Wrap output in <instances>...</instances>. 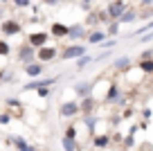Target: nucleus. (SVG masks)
I'll list each match as a JSON object with an SVG mask.
<instances>
[{
	"mask_svg": "<svg viewBox=\"0 0 153 151\" xmlns=\"http://www.w3.org/2000/svg\"><path fill=\"white\" fill-rule=\"evenodd\" d=\"M83 54H88V50H86V45H79V43H70V45L65 47V50H63L61 54H59V57L63 59V61H70V59H81Z\"/></svg>",
	"mask_w": 153,
	"mask_h": 151,
	"instance_id": "f257e3e1",
	"label": "nucleus"
},
{
	"mask_svg": "<svg viewBox=\"0 0 153 151\" xmlns=\"http://www.w3.org/2000/svg\"><path fill=\"white\" fill-rule=\"evenodd\" d=\"M59 115H61L63 120H72L74 115H81V111H79V102H76V99H68V102H63L61 108H59Z\"/></svg>",
	"mask_w": 153,
	"mask_h": 151,
	"instance_id": "f03ea898",
	"label": "nucleus"
},
{
	"mask_svg": "<svg viewBox=\"0 0 153 151\" xmlns=\"http://www.w3.org/2000/svg\"><path fill=\"white\" fill-rule=\"evenodd\" d=\"M18 61L23 63V66H29V63L36 61V50H34L29 43H23V45H18Z\"/></svg>",
	"mask_w": 153,
	"mask_h": 151,
	"instance_id": "7ed1b4c3",
	"label": "nucleus"
},
{
	"mask_svg": "<svg viewBox=\"0 0 153 151\" xmlns=\"http://www.w3.org/2000/svg\"><path fill=\"white\" fill-rule=\"evenodd\" d=\"M56 45H43V47H38L36 50V61H45V63H50V61H54L56 59Z\"/></svg>",
	"mask_w": 153,
	"mask_h": 151,
	"instance_id": "20e7f679",
	"label": "nucleus"
},
{
	"mask_svg": "<svg viewBox=\"0 0 153 151\" xmlns=\"http://www.w3.org/2000/svg\"><path fill=\"white\" fill-rule=\"evenodd\" d=\"M128 9V5H126L124 0H113L108 7H106V11H108V16L110 18H115V20H120L122 18V14Z\"/></svg>",
	"mask_w": 153,
	"mask_h": 151,
	"instance_id": "39448f33",
	"label": "nucleus"
},
{
	"mask_svg": "<svg viewBox=\"0 0 153 151\" xmlns=\"http://www.w3.org/2000/svg\"><path fill=\"white\" fill-rule=\"evenodd\" d=\"M48 38H50L48 32H32V34L27 36V43L34 47V50H38V47L48 45Z\"/></svg>",
	"mask_w": 153,
	"mask_h": 151,
	"instance_id": "423d86ee",
	"label": "nucleus"
},
{
	"mask_svg": "<svg viewBox=\"0 0 153 151\" xmlns=\"http://www.w3.org/2000/svg\"><path fill=\"white\" fill-rule=\"evenodd\" d=\"M56 81H59L56 77H48V79H32V81H27L23 88H25V90H38V88H48V86H54Z\"/></svg>",
	"mask_w": 153,
	"mask_h": 151,
	"instance_id": "0eeeda50",
	"label": "nucleus"
},
{
	"mask_svg": "<svg viewBox=\"0 0 153 151\" xmlns=\"http://www.w3.org/2000/svg\"><path fill=\"white\" fill-rule=\"evenodd\" d=\"M0 32H2V36H16V34L23 32V25L18 20H5L0 25Z\"/></svg>",
	"mask_w": 153,
	"mask_h": 151,
	"instance_id": "6e6552de",
	"label": "nucleus"
},
{
	"mask_svg": "<svg viewBox=\"0 0 153 151\" xmlns=\"http://www.w3.org/2000/svg\"><path fill=\"white\" fill-rule=\"evenodd\" d=\"M68 38H70V41H81V38H86V27H83V25H68Z\"/></svg>",
	"mask_w": 153,
	"mask_h": 151,
	"instance_id": "1a4fd4ad",
	"label": "nucleus"
},
{
	"mask_svg": "<svg viewBox=\"0 0 153 151\" xmlns=\"http://www.w3.org/2000/svg\"><path fill=\"white\" fill-rule=\"evenodd\" d=\"M72 88H74V93L79 95L81 99L83 97H90V93H92V84H88V81H76Z\"/></svg>",
	"mask_w": 153,
	"mask_h": 151,
	"instance_id": "9d476101",
	"label": "nucleus"
},
{
	"mask_svg": "<svg viewBox=\"0 0 153 151\" xmlns=\"http://www.w3.org/2000/svg\"><path fill=\"white\" fill-rule=\"evenodd\" d=\"M25 75H27V77H32V79H36V77H41V75H43V66H41L38 61L29 63V66H25Z\"/></svg>",
	"mask_w": 153,
	"mask_h": 151,
	"instance_id": "9b49d317",
	"label": "nucleus"
},
{
	"mask_svg": "<svg viewBox=\"0 0 153 151\" xmlns=\"http://www.w3.org/2000/svg\"><path fill=\"white\" fill-rule=\"evenodd\" d=\"M106 104H120V86L113 84L106 93Z\"/></svg>",
	"mask_w": 153,
	"mask_h": 151,
	"instance_id": "f8f14e48",
	"label": "nucleus"
},
{
	"mask_svg": "<svg viewBox=\"0 0 153 151\" xmlns=\"http://www.w3.org/2000/svg\"><path fill=\"white\" fill-rule=\"evenodd\" d=\"M50 34H52L54 38H65V36H68V25H63V23H54L52 27H50Z\"/></svg>",
	"mask_w": 153,
	"mask_h": 151,
	"instance_id": "ddd939ff",
	"label": "nucleus"
},
{
	"mask_svg": "<svg viewBox=\"0 0 153 151\" xmlns=\"http://www.w3.org/2000/svg\"><path fill=\"white\" fill-rule=\"evenodd\" d=\"M92 108H95V97H83L81 104H79V111H81V115H90Z\"/></svg>",
	"mask_w": 153,
	"mask_h": 151,
	"instance_id": "4468645a",
	"label": "nucleus"
},
{
	"mask_svg": "<svg viewBox=\"0 0 153 151\" xmlns=\"http://www.w3.org/2000/svg\"><path fill=\"white\" fill-rule=\"evenodd\" d=\"M110 142V135L108 133H101V135H95L92 138V147H97V149H106Z\"/></svg>",
	"mask_w": 153,
	"mask_h": 151,
	"instance_id": "2eb2a0df",
	"label": "nucleus"
},
{
	"mask_svg": "<svg viewBox=\"0 0 153 151\" xmlns=\"http://www.w3.org/2000/svg\"><path fill=\"white\" fill-rule=\"evenodd\" d=\"M106 41V32H99V29H95V32L88 34V43H104Z\"/></svg>",
	"mask_w": 153,
	"mask_h": 151,
	"instance_id": "dca6fc26",
	"label": "nucleus"
},
{
	"mask_svg": "<svg viewBox=\"0 0 153 151\" xmlns=\"http://www.w3.org/2000/svg\"><path fill=\"white\" fill-rule=\"evenodd\" d=\"M131 66V57H120V59H115L113 61V68L115 70H124V68Z\"/></svg>",
	"mask_w": 153,
	"mask_h": 151,
	"instance_id": "f3484780",
	"label": "nucleus"
},
{
	"mask_svg": "<svg viewBox=\"0 0 153 151\" xmlns=\"http://www.w3.org/2000/svg\"><path fill=\"white\" fill-rule=\"evenodd\" d=\"M137 11H133V9H131V7H128V9H126L124 11V14H122V18H120V23H133V20H137Z\"/></svg>",
	"mask_w": 153,
	"mask_h": 151,
	"instance_id": "a211bd4d",
	"label": "nucleus"
},
{
	"mask_svg": "<svg viewBox=\"0 0 153 151\" xmlns=\"http://www.w3.org/2000/svg\"><path fill=\"white\" fill-rule=\"evenodd\" d=\"M14 144H16V151H34L32 147L25 142V138H20V135H16V138H14Z\"/></svg>",
	"mask_w": 153,
	"mask_h": 151,
	"instance_id": "6ab92c4d",
	"label": "nucleus"
},
{
	"mask_svg": "<svg viewBox=\"0 0 153 151\" xmlns=\"http://www.w3.org/2000/svg\"><path fill=\"white\" fill-rule=\"evenodd\" d=\"M92 61H95V59H92L90 54H83L81 59H76V63H74V66H76V70H83V68H86V66H90Z\"/></svg>",
	"mask_w": 153,
	"mask_h": 151,
	"instance_id": "aec40b11",
	"label": "nucleus"
},
{
	"mask_svg": "<svg viewBox=\"0 0 153 151\" xmlns=\"http://www.w3.org/2000/svg\"><path fill=\"white\" fill-rule=\"evenodd\" d=\"M140 70L146 72V75H151L153 72V61L151 59H142V61H140Z\"/></svg>",
	"mask_w": 153,
	"mask_h": 151,
	"instance_id": "412c9836",
	"label": "nucleus"
},
{
	"mask_svg": "<svg viewBox=\"0 0 153 151\" xmlns=\"http://www.w3.org/2000/svg\"><path fill=\"white\" fill-rule=\"evenodd\" d=\"M61 144H63L65 151H76V149H79V147H76V140H68V138H63Z\"/></svg>",
	"mask_w": 153,
	"mask_h": 151,
	"instance_id": "4be33fe9",
	"label": "nucleus"
},
{
	"mask_svg": "<svg viewBox=\"0 0 153 151\" xmlns=\"http://www.w3.org/2000/svg\"><path fill=\"white\" fill-rule=\"evenodd\" d=\"M11 52V47H9V43L7 41H2V38H0V57H7V54Z\"/></svg>",
	"mask_w": 153,
	"mask_h": 151,
	"instance_id": "5701e85b",
	"label": "nucleus"
},
{
	"mask_svg": "<svg viewBox=\"0 0 153 151\" xmlns=\"http://www.w3.org/2000/svg\"><path fill=\"white\" fill-rule=\"evenodd\" d=\"M63 138H68V140H76V126L70 124V126L65 129V135H63Z\"/></svg>",
	"mask_w": 153,
	"mask_h": 151,
	"instance_id": "b1692460",
	"label": "nucleus"
},
{
	"mask_svg": "<svg viewBox=\"0 0 153 151\" xmlns=\"http://www.w3.org/2000/svg\"><path fill=\"white\" fill-rule=\"evenodd\" d=\"M0 81H2V84H11V81H14V75H11L9 70L0 72Z\"/></svg>",
	"mask_w": 153,
	"mask_h": 151,
	"instance_id": "393cba45",
	"label": "nucleus"
},
{
	"mask_svg": "<svg viewBox=\"0 0 153 151\" xmlns=\"http://www.w3.org/2000/svg\"><path fill=\"white\" fill-rule=\"evenodd\" d=\"M144 32H153V20H151V23H146V25H144V27H140V29H137V32H135V34H137V36H140V34H144Z\"/></svg>",
	"mask_w": 153,
	"mask_h": 151,
	"instance_id": "a878e982",
	"label": "nucleus"
},
{
	"mask_svg": "<svg viewBox=\"0 0 153 151\" xmlns=\"http://www.w3.org/2000/svg\"><path fill=\"white\" fill-rule=\"evenodd\" d=\"M86 126L90 129V133L95 131V117H90V115H86Z\"/></svg>",
	"mask_w": 153,
	"mask_h": 151,
	"instance_id": "bb28decb",
	"label": "nucleus"
},
{
	"mask_svg": "<svg viewBox=\"0 0 153 151\" xmlns=\"http://www.w3.org/2000/svg\"><path fill=\"white\" fill-rule=\"evenodd\" d=\"M117 32H120V25H117V23H113V25L108 27V34H110V36H115Z\"/></svg>",
	"mask_w": 153,
	"mask_h": 151,
	"instance_id": "cd10ccee",
	"label": "nucleus"
},
{
	"mask_svg": "<svg viewBox=\"0 0 153 151\" xmlns=\"http://www.w3.org/2000/svg\"><path fill=\"white\" fill-rule=\"evenodd\" d=\"M9 120H11V113H2L0 115V124H9Z\"/></svg>",
	"mask_w": 153,
	"mask_h": 151,
	"instance_id": "c85d7f7f",
	"label": "nucleus"
},
{
	"mask_svg": "<svg viewBox=\"0 0 153 151\" xmlns=\"http://www.w3.org/2000/svg\"><path fill=\"white\" fill-rule=\"evenodd\" d=\"M5 104L7 106H18V108H20V102H18V99H5Z\"/></svg>",
	"mask_w": 153,
	"mask_h": 151,
	"instance_id": "c756f323",
	"label": "nucleus"
},
{
	"mask_svg": "<svg viewBox=\"0 0 153 151\" xmlns=\"http://www.w3.org/2000/svg\"><path fill=\"white\" fill-rule=\"evenodd\" d=\"M38 97H50V88H38Z\"/></svg>",
	"mask_w": 153,
	"mask_h": 151,
	"instance_id": "7c9ffc66",
	"label": "nucleus"
},
{
	"mask_svg": "<svg viewBox=\"0 0 153 151\" xmlns=\"http://www.w3.org/2000/svg\"><path fill=\"white\" fill-rule=\"evenodd\" d=\"M18 7H29V0H14Z\"/></svg>",
	"mask_w": 153,
	"mask_h": 151,
	"instance_id": "2f4dec72",
	"label": "nucleus"
},
{
	"mask_svg": "<svg viewBox=\"0 0 153 151\" xmlns=\"http://www.w3.org/2000/svg\"><path fill=\"white\" fill-rule=\"evenodd\" d=\"M115 43H117V41H115V38H110V41H106V43H101V47H113V45H115Z\"/></svg>",
	"mask_w": 153,
	"mask_h": 151,
	"instance_id": "473e14b6",
	"label": "nucleus"
},
{
	"mask_svg": "<svg viewBox=\"0 0 153 151\" xmlns=\"http://www.w3.org/2000/svg\"><path fill=\"white\" fill-rule=\"evenodd\" d=\"M142 115H144V117L149 120V117H151V108H144V111H142Z\"/></svg>",
	"mask_w": 153,
	"mask_h": 151,
	"instance_id": "72a5a7b5",
	"label": "nucleus"
},
{
	"mask_svg": "<svg viewBox=\"0 0 153 151\" xmlns=\"http://www.w3.org/2000/svg\"><path fill=\"white\" fill-rule=\"evenodd\" d=\"M140 2H142L144 7H151V5H153V0H140Z\"/></svg>",
	"mask_w": 153,
	"mask_h": 151,
	"instance_id": "f704fd0d",
	"label": "nucleus"
},
{
	"mask_svg": "<svg viewBox=\"0 0 153 151\" xmlns=\"http://www.w3.org/2000/svg\"><path fill=\"white\" fill-rule=\"evenodd\" d=\"M48 5H59V0H45Z\"/></svg>",
	"mask_w": 153,
	"mask_h": 151,
	"instance_id": "c9c22d12",
	"label": "nucleus"
},
{
	"mask_svg": "<svg viewBox=\"0 0 153 151\" xmlns=\"http://www.w3.org/2000/svg\"><path fill=\"white\" fill-rule=\"evenodd\" d=\"M88 2H90V0H83V7H88Z\"/></svg>",
	"mask_w": 153,
	"mask_h": 151,
	"instance_id": "e433bc0d",
	"label": "nucleus"
}]
</instances>
